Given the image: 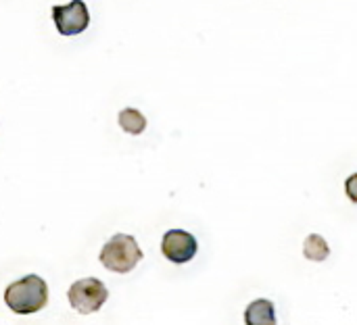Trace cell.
I'll return each mask as SVG.
<instances>
[{
    "label": "cell",
    "mask_w": 357,
    "mask_h": 325,
    "mask_svg": "<svg viewBox=\"0 0 357 325\" xmlns=\"http://www.w3.org/2000/svg\"><path fill=\"white\" fill-rule=\"evenodd\" d=\"M4 303L17 315L38 313V311H42L48 305V286L36 274L25 276V278L13 282L10 286H6Z\"/></svg>",
    "instance_id": "6da1fadb"
},
{
    "label": "cell",
    "mask_w": 357,
    "mask_h": 325,
    "mask_svg": "<svg viewBox=\"0 0 357 325\" xmlns=\"http://www.w3.org/2000/svg\"><path fill=\"white\" fill-rule=\"evenodd\" d=\"M142 261V251L134 236L115 234L100 251V263L115 274H130Z\"/></svg>",
    "instance_id": "7a4b0ae2"
},
{
    "label": "cell",
    "mask_w": 357,
    "mask_h": 325,
    "mask_svg": "<svg viewBox=\"0 0 357 325\" xmlns=\"http://www.w3.org/2000/svg\"><path fill=\"white\" fill-rule=\"evenodd\" d=\"M67 299H69V305L77 313L90 315V313H96L107 303L109 290L96 278H82V280H77V282H73L69 286Z\"/></svg>",
    "instance_id": "3957f363"
},
{
    "label": "cell",
    "mask_w": 357,
    "mask_h": 325,
    "mask_svg": "<svg viewBox=\"0 0 357 325\" xmlns=\"http://www.w3.org/2000/svg\"><path fill=\"white\" fill-rule=\"evenodd\" d=\"M52 19L61 35H77L82 33L90 23V13L86 2L71 0L69 4H56L52 6Z\"/></svg>",
    "instance_id": "277c9868"
},
{
    "label": "cell",
    "mask_w": 357,
    "mask_h": 325,
    "mask_svg": "<svg viewBox=\"0 0 357 325\" xmlns=\"http://www.w3.org/2000/svg\"><path fill=\"white\" fill-rule=\"evenodd\" d=\"M197 251H199L197 238L184 230H169L161 240L163 257L176 265H184V263L192 261Z\"/></svg>",
    "instance_id": "5b68a950"
},
{
    "label": "cell",
    "mask_w": 357,
    "mask_h": 325,
    "mask_svg": "<svg viewBox=\"0 0 357 325\" xmlns=\"http://www.w3.org/2000/svg\"><path fill=\"white\" fill-rule=\"evenodd\" d=\"M245 324L247 325H276V311L274 303L268 299L253 301L245 311Z\"/></svg>",
    "instance_id": "8992f818"
},
{
    "label": "cell",
    "mask_w": 357,
    "mask_h": 325,
    "mask_svg": "<svg viewBox=\"0 0 357 325\" xmlns=\"http://www.w3.org/2000/svg\"><path fill=\"white\" fill-rule=\"evenodd\" d=\"M117 121H119L121 129L128 132V134H132V136H138V134H142V132L146 129V119H144V115H142L140 111H136V109H123V111L119 113Z\"/></svg>",
    "instance_id": "52a82bcc"
},
{
    "label": "cell",
    "mask_w": 357,
    "mask_h": 325,
    "mask_svg": "<svg viewBox=\"0 0 357 325\" xmlns=\"http://www.w3.org/2000/svg\"><path fill=\"white\" fill-rule=\"evenodd\" d=\"M303 251H305V257H307L310 261H318V263H320V261H326L328 255H331V248H328L326 240H324L322 236H318V234L307 236Z\"/></svg>",
    "instance_id": "ba28073f"
},
{
    "label": "cell",
    "mask_w": 357,
    "mask_h": 325,
    "mask_svg": "<svg viewBox=\"0 0 357 325\" xmlns=\"http://www.w3.org/2000/svg\"><path fill=\"white\" fill-rule=\"evenodd\" d=\"M345 194L351 203H357V173L349 175L345 182Z\"/></svg>",
    "instance_id": "9c48e42d"
}]
</instances>
